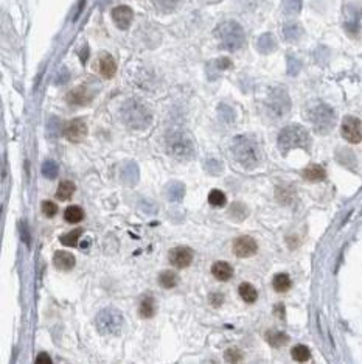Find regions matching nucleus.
I'll list each match as a JSON object with an SVG mask.
<instances>
[{
  "label": "nucleus",
  "mask_w": 362,
  "mask_h": 364,
  "mask_svg": "<svg viewBox=\"0 0 362 364\" xmlns=\"http://www.w3.org/2000/svg\"><path fill=\"white\" fill-rule=\"evenodd\" d=\"M283 8L286 14H297L301 8V2L300 0H285Z\"/></svg>",
  "instance_id": "4c0bfd02"
},
{
  "label": "nucleus",
  "mask_w": 362,
  "mask_h": 364,
  "mask_svg": "<svg viewBox=\"0 0 362 364\" xmlns=\"http://www.w3.org/2000/svg\"><path fill=\"white\" fill-rule=\"evenodd\" d=\"M283 34L288 41H297L301 34V28L297 24H286L283 28Z\"/></svg>",
  "instance_id": "473e14b6"
},
{
  "label": "nucleus",
  "mask_w": 362,
  "mask_h": 364,
  "mask_svg": "<svg viewBox=\"0 0 362 364\" xmlns=\"http://www.w3.org/2000/svg\"><path fill=\"white\" fill-rule=\"evenodd\" d=\"M258 48H260V51H263V53H269V51H272L275 48V42H274L272 34H263L260 39H258Z\"/></svg>",
  "instance_id": "7c9ffc66"
},
{
  "label": "nucleus",
  "mask_w": 362,
  "mask_h": 364,
  "mask_svg": "<svg viewBox=\"0 0 362 364\" xmlns=\"http://www.w3.org/2000/svg\"><path fill=\"white\" fill-rule=\"evenodd\" d=\"M291 355H292V358H294L295 361H298V362H306L309 358H311V350H309V349H308L306 346H303V344H298V346L292 347Z\"/></svg>",
  "instance_id": "bb28decb"
},
{
  "label": "nucleus",
  "mask_w": 362,
  "mask_h": 364,
  "mask_svg": "<svg viewBox=\"0 0 362 364\" xmlns=\"http://www.w3.org/2000/svg\"><path fill=\"white\" fill-rule=\"evenodd\" d=\"M291 285H292V282H291V279H289V276L288 274H277L275 277H274V280H272V286H274V290L275 291H278V293H285V291H288L289 288H291Z\"/></svg>",
  "instance_id": "a878e982"
},
{
  "label": "nucleus",
  "mask_w": 362,
  "mask_h": 364,
  "mask_svg": "<svg viewBox=\"0 0 362 364\" xmlns=\"http://www.w3.org/2000/svg\"><path fill=\"white\" fill-rule=\"evenodd\" d=\"M81 63L84 64L86 61H87V56H89V48H87V45L86 47H83V50H81Z\"/></svg>",
  "instance_id": "a18cd8bd"
},
{
  "label": "nucleus",
  "mask_w": 362,
  "mask_h": 364,
  "mask_svg": "<svg viewBox=\"0 0 362 364\" xmlns=\"http://www.w3.org/2000/svg\"><path fill=\"white\" fill-rule=\"evenodd\" d=\"M309 146H311V137H309V132L300 125H289L283 128L278 134V148L283 154L295 148L309 149Z\"/></svg>",
  "instance_id": "7ed1b4c3"
},
{
  "label": "nucleus",
  "mask_w": 362,
  "mask_h": 364,
  "mask_svg": "<svg viewBox=\"0 0 362 364\" xmlns=\"http://www.w3.org/2000/svg\"><path fill=\"white\" fill-rule=\"evenodd\" d=\"M86 5V0H79V5H78V8H76V14H75V19L81 14V10H83V7Z\"/></svg>",
  "instance_id": "49530a36"
},
{
  "label": "nucleus",
  "mask_w": 362,
  "mask_h": 364,
  "mask_svg": "<svg viewBox=\"0 0 362 364\" xmlns=\"http://www.w3.org/2000/svg\"><path fill=\"white\" fill-rule=\"evenodd\" d=\"M22 240L27 243V246H30V234H28V227L25 221L22 223Z\"/></svg>",
  "instance_id": "79ce46f5"
},
{
  "label": "nucleus",
  "mask_w": 362,
  "mask_h": 364,
  "mask_svg": "<svg viewBox=\"0 0 362 364\" xmlns=\"http://www.w3.org/2000/svg\"><path fill=\"white\" fill-rule=\"evenodd\" d=\"M212 274L221 280V282H227L233 277V268L227 263V262H216L212 266Z\"/></svg>",
  "instance_id": "a211bd4d"
},
{
  "label": "nucleus",
  "mask_w": 362,
  "mask_h": 364,
  "mask_svg": "<svg viewBox=\"0 0 362 364\" xmlns=\"http://www.w3.org/2000/svg\"><path fill=\"white\" fill-rule=\"evenodd\" d=\"M42 212H44L45 217L51 218V217H55L58 214V205L53 201H44L42 202Z\"/></svg>",
  "instance_id": "58836bf2"
},
{
  "label": "nucleus",
  "mask_w": 362,
  "mask_h": 364,
  "mask_svg": "<svg viewBox=\"0 0 362 364\" xmlns=\"http://www.w3.org/2000/svg\"><path fill=\"white\" fill-rule=\"evenodd\" d=\"M98 69H99V73L105 78H112L115 75V72H117V63H115V60L111 55L103 53L99 56Z\"/></svg>",
  "instance_id": "dca6fc26"
},
{
  "label": "nucleus",
  "mask_w": 362,
  "mask_h": 364,
  "mask_svg": "<svg viewBox=\"0 0 362 364\" xmlns=\"http://www.w3.org/2000/svg\"><path fill=\"white\" fill-rule=\"evenodd\" d=\"M73 193H75V184L70 181H63L56 190V198L61 201H67L73 196Z\"/></svg>",
  "instance_id": "b1692460"
},
{
  "label": "nucleus",
  "mask_w": 362,
  "mask_h": 364,
  "mask_svg": "<svg viewBox=\"0 0 362 364\" xmlns=\"http://www.w3.org/2000/svg\"><path fill=\"white\" fill-rule=\"evenodd\" d=\"M224 358L229 364H239L243 361V352L236 347H230L226 350Z\"/></svg>",
  "instance_id": "72a5a7b5"
},
{
  "label": "nucleus",
  "mask_w": 362,
  "mask_h": 364,
  "mask_svg": "<svg viewBox=\"0 0 362 364\" xmlns=\"http://www.w3.org/2000/svg\"><path fill=\"white\" fill-rule=\"evenodd\" d=\"M63 134L69 142L79 143L87 136V125L83 119H73L69 123H66V126L63 129Z\"/></svg>",
  "instance_id": "9d476101"
},
{
  "label": "nucleus",
  "mask_w": 362,
  "mask_h": 364,
  "mask_svg": "<svg viewBox=\"0 0 362 364\" xmlns=\"http://www.w3.org/2000/svg\"><path fill=\"white\" fill-rule=\"evenodd\" d=\"M159 283H160L162 288L171 290V288H174L179 283V277L173 271H162L160 276H159Z\"/></svg>",
  "instance_id": "4be33fe9"
},
{
  "label": "nucleus",
  "mask_w": 362,
  "mask_h": 364,
  "mask_svg": "<svg viewBox=\"0 0 362 364\" xmlns=\"http://www.w3.org/2000/svg\"><path fill=\"white\" fill-rule=\"evenodd\" d=\"M277 198L281 204H289L294 198V190L291 187H278L277 188Z\"/></svg>",
  "instance_id": "e433bc0d"
},
{
  "label": "nucleus",
  "mask_w": 362,
  "mask_h": 364,
  "mask_svg": "<svg viewBox=\"0 0 362 364\" xmlns=\"http://www.w3.org/2000/svg\"><path fill=\"white\" fill-rule=\"evenodd\" d=\"M58 171H59V168L55 161H45L42 164V175L48 179H55L58 176Z\"/></svg>",
  "instance_id": "2f4dec72"
},
{
  "label": "nucleus",
  "mask_w": 362,
  "mask_h": 364,
  "mask_svg": "<svg viewBox=\"0 0 362 364\" xmlns=\"http://www.w3.org/2000/svg\"><path fill=\"white\" fill-rule=\"evenodd\" d=\"M205 168H207V171L212 173V175H218V173L223 171V164L219 161H216V159H210L209 162L205 164Z\"/></svg>",
  "instance_id": "ea45409f"
},
{
  "label": "nucleus",
  "mask_w": 362,
  "mask_h": 364,
  "mask_svg": "<svg viewBox=\"0 0 362 364\" xmlns=\"http://www.w3.org/2000/svg\"><path fill=\"white\" fill-rule=\"evenodd\" d=\"M95 325L101 335H106V336L117 335L123 327V315L117 308H112V306L103 308L95 318Z\"/></svg>",
  "instance_id": "423d86ee"
},
{
  "label": "nucleus",
  "mask_w": 362,
  "mask_h": 364,
  "mask_svg": "<svg viewBox=\"0 0 362 364\" xmlns=\"http://www.w3.org/2000/svg\"><path fill=\"white\" fill-rule=\"evenodd\" d=\"M170 262L176 268H187L193 262V251L187 246H177L170 251Z\"/></svg>",
  "instance_id": "f8f14e48"
},
{
  "label": "nucleus",
  "mask_w": 362,
  "mask_h": 364,
  "mask_svg": "<svg viewBox=\"0 0 362 364\" xmlns=\"http://www.w3.org/2000/svg\"><path fill=\"white\" fill-rule=\"evenodd\" d=\"M215 36H216L218 42L221 44V47L229 50V51H236V50L243 48L244 44H246L244 30L235 21L221 22L215 30Z\"/></svg>",
  "instance_id": "f03ea898"
},
{
  "label": "nucleus",
  "mask_w": 362,
  "mask_h": 364,
  "mask_svg": "<svg viewBox=\"0 0 362 364\" xmlns=\"http://www.w3.org/2000/svg\"><path fill=\"white\" fill-rule=\"evenodd\" d=\"M266 341L272 347H281L289 341V336L280 330H268L266 332Z\"/></svg>",
  "instance_id": "aec40b11"
},
{
  "label": "nucleus",
  "mask_w": 362,
  "mask_h": 364,
  "mask_svg": "<svg viewBox=\"0 0 362 364\" xmlns=\"http://www.w3.org/2000/svg\"><path fill=\"white\" fill-rule=\"evenodd\" d=\"M301 176H303L306 181H309V182H319V181H324V179L327 178V171H325L324 167L314 164V165L306 167V168L301 171Z\"/></svg>",
  "instance_id": "6ab92c4d"
},
{
  "label": "nucleus",
  "mask_w": 362,
  "mask_h": 364,
  "mask_svg": "<svg viewBox=\"0 0 362 364\" xmlns=\"http://www.w3.org/2000/svg\"><path fill=\"white\" fill-rule=\"evenodd\" d=\"M258 251V244L256 241L249 237V235H243V237H238L235 241H233V254L239 258H247V257H252L255 255Z\"/></svg>",
  "instance_id": "9b49d317"
},
{
  "label": "nucleus",
  "mask_w": 362,
  "mask_h": 364,
  "mask_svg": "<svg viewBox=\"0 0 362 364\" xmlns=\"http://www.w3.org/2000/svg\"><path fill=\"white\" fill-rule=\"evenodd\" d=\"M92 100V93L89 92V89L86 86H78L73 90H70L67 93V101L70 105H87V103Z\"/></svg>",
  "instance_id": "4468645a"
},
{
  "label": "nucleus",
  "mask_w": 362,
  "mask_h": 364,
  "mask_svg": "<svg viewBox=\"0 0 362 364\" xmlns=\"http://www.w3.org/2000/svg\"><path fill=\"white\" fill-rule=\"evenodd\" d=\"M152 4L157 10H160L164 13H168V11L176 8V5L179 4V0H152Z\"/></svg>",
  "instance_id": "c9c22d12"
},
{
  "label": "nucleus",
  "mask_w": 362,
  "mask_h": 364,
  "mask_svg": "<svg viewBox=\"0 0 362 364\" xmlns=\"http://www.w3.org/2000/svg\"><path fill=\"white\" fill-rule=\"evenodd\" d=\"M167 149L179 161H188L194 156L193 140L182 129H173L167 134Z\"/></svg>",
  "instance_id": "39448f33"
},
{
  "label": "nucleus",
  "mask_w": 362,
  "mask_h": 364,
  "mask_svg": "<svg viewBox=\"0 0 362 364\" xmlns=\"http://www.w3.org/2000/svg\"><path fill=\"white\" fill-rule=\"evenodd\" d=\"M230 66H232L230 60H227V58H221V60H218V69L224 70V69H229Z\"/></svg>",
  "instance_id": "37998d69"
},
{
  "label": "nucleus",
  "mask_w": 362,
  "mask_h": 364,
  "mask_svg": "<svg viewBox=\"0 0 362 364\" xmlns=\"http://www.w3.org/2000/svg\"><path fill=\"white\" fill-rule=\"evenodd\" d=\"M64 218H66L67 223L75 224V223H79L84 218V212H83V209L79 205H70L64 212Z\"/></svg>",
  "instance_id": "5701e85b"
},
{
  "label": "nucleus",
  "mask_w": 362,
  "mask_h": 364,
  "mask_svg": "<svg viewBox=\"0 0 362 364\" xmlns=\"http://www.w3.org/2000/svg\"><path fill=\"white\" fill-rule=\"evenodd\" d=\"M122 119L125 125L131 129H145L149 126L152 116L145 105L135 100H129L122 108Z\"/></svg>",
  "instance_id": "20e7f679"
},
{
  "label": "nucleus",
  "mask_w": 362,
  "mask_h": 364,
  "mask_svg": "<svg viewBox=\"0 0 362 364\" xmlns=\"http://www.w3.org/2000/svg\"><path fill=\"white\" fill-rule=\"evenodd\" d=\"M122 178L125 182H128L129 185L135 184L137 182V178H138V170H137V165L135 164H128L125 165L123 171H122Z\"/></svg>",
  "instance_id": "cd10ccee"
},
{
  "label": "nucleus",
  "mask_w": 362,
  "mask_h": 364,
  "mask_svg": "<svg viewBox=\"0 0 362 364\" xmlns=\"http://www.w3.org/2000/svg\"><path fill=\"white\" fill-rule=\"evenodd\" d=\"M210 299H212V303H213L215 306H219V305H223V300H224L223 294H212V296H210Z\"/></svg>",
  "instance_id": "c03bdc74"
},
{
  "label": "nucleus",
  "mask_w": 362,
  "mask_h": 364,
  "mask_svg": "<svg viewBox=\"0 0 362 364\" xmlns=\"http://www.w3.org/2000/svg\"><path fill=\"white\" fill-rule=\"evenodd\" d=\"M266 109H268L269 116L274 119L285 117L291 109V100H289L288 93L283 89L271 90V93L266 100Z\"/></svg>",
  "instance_id": "6e6552de"
},
{
  "label": "nucleus",
  "mask_w": 362,
  "mask_h": 364,
  "mask_svg": "<svg viewBox=\"0 0 362 364\" xmlns=\"http://www.w3.org/2000/svg\"><path fill=\"white\" fill-rule=\"evenodd\" d=\"M247 207L241 202H235L232 207H230V210H229V215L230 218H233L235 221H243L246 217H247Z\"/></svg>",
  "instance_id": "c85d7f7f"
},
{
  "label": "nucleus",
  "mask_w": 362,
  "mask_h": 364,
  "mask_svg": "<svg viewBox=\"0 0 362 364\" xmlns=\"http://www.w3.org/2000/svg\"><path fill=\"white\" fill-rule=\"evenodd\" d=\"M81 234H83V229L78 227V229H75V231H72V232H69V234H66V235H63L59 240H61V243H63L64 246H72V247H75V246L78 244V240H79Z\"/></svg>",
  "instance_id": "c756f323"
},
{
  "label": "nucleus",
  "mask_w": 362,
  "mask_h": 364,
  "mask_svg": "<svg viewBox=\"0 0 362 364\" xmlns=\"http://www.w3.org/2000/svg\"><path fill=\"white\" fill-rule=\"evenodd\" d=\"M209 202L215 207H224L227 202V198L221 190H212L209 195Z\"/></svg>",
  "instance_id": "f704fd0d"
},
{
  "label": "nucleus",
  "mask_w": 362,
  "mask_h": 364,
  "mask_svg": "<svg viewBox=\"0 0 362 364\" xmlns=\"http://www.w3.org/2000/svg\"><path fill=\"white\" fill-rule=\"evenodd\" d=\"M75 263H76L75 257H73L70 252H66V251H58V252L55 254V257H53V265H55L58 270H61V271H70V270H73Z\"/></svg>",
  "instance_id": "2eb2a0df"
},
{
  "label": "nucleus",
  "mask_w": 362,
  "mask_h": 364,
  "mask_svg": "<svg viewBox=\"0 0 362 364\" xmlns=\"http://www.w3.org/2000/svg\"><path fill=\"white\" fill-rule=\"evenodd\" d=\"M157 311V306H156V299L152 296H145L142 300H140V305H138V315L143 318V319H149L156 315Z\"/></svg>",
  "instance_id": "f3484780"
},
{
  "label": "nucleus",
  "mask_w": 362,
  "mask_h": 364,
  "mask_svg": "<svg viewBox=\"0 0 362 364\" xmlns=\"http://www.w3.org/2000/svg\"><path fill=\"white\" fill-rule=\"evenodd\" d=\"M309 120L313 123V128L317 134H328L334 125H336V114L334 111L324 103L316 105L311 111H309Z\"/></svg>",
  "instance_id": "0eeeda50"
},
{
  "label": "nucleus",
  "mask_w": 362,
  "mask_h": 364,
  "mask_svg": "<svg viewBox=\"0 0 362 364\" xmlns=\"http://www.w3.org/2000/svg\"><path fill=\"white\" fill-rule=\"evenodd\" d=\"M238 291H239L241 299H243L244 302H247V303H253V302L258 299V291L255 290V286H253L252 283H247V282L241 283L239 288H238Z\"/></svg>",
  "instance_id": "412c9836"
},
{
  "label": "nucleus",
  "mask_w": 362,
  "mask_h": 364,
  "mask_svg": "<svg viewBox=\"0 0 362 364\" xmlns=\"http://www.w3.org/2000/svg\"><path fill=\"white\" fill-rule=\"evenodd\" d=\"M34 364H53V362H51V358H50V355H48V353H45V352H41V353L36 356V361H34Z\"/></svg>",
  "instance_id": "a19ab883"
},
{
  "label": "nucleus",
  "mask_w": 362,
  "mask_h": 364,
  "mask_svg": "<svg viewBox=\"0 0 362 364\" xmlns=\"http://www.w3.org/2000/svg\"><path fill=\"white\" fill-rule=\"evenodd\" d=\"M185 195V187L180 182H171L167 188V196L170 201H180Z\"/></svg>",
  "instance_id": "393cba45"
},
{
  "label": "nucleus",
  "mask_w": 362,
  "mask_h": 364,
  "mask_svg": "<svg viewBox=\"0 0 362 364\" xmlns=\"http://www.w3.org/2000/svg\"><path fill=\"white\" fill-rule=\"evenodd\" d=\"M342 137L350 143H359L362 140V122L356 117H345L340 126Z\"/></svg>",
  "instance_id": "1a4fd4ad"
},
{
  "label": "nucleus",
  "mask_w": 362,
  "mask_h": 364,
  "mask_svg": "<svg viewBox=\"0 0 362 364\" xmlns=\"http://www.w3.org/2000/svg\"><path fill=\"white\" fill-rule=\"evenodd\" d=\"M112 19L114 22L117 24L118 28L122 30H128L129 25L132 24V19H134V11L126 7V5H120L117 8L112 10Z\"/></svg>",
  "instance_id": "ddd939ff"
},
{
  "label": "nucleus",
  "mask_w": 362,
  "mask_h": 364,
  "mask_svg": "<svg viewBox=\"0 0 362 364\" xmlns=\"http://www.w3.org/2000/svg\"><path fill=\"white\" fill-rule=\"evenodd\" d=\"M232 154L235 161L246 170H253L262 162V148L249 136H238L232 142Z\"/></svg>",
  "instance_id": "f257e3e1"
}]
</instances>
